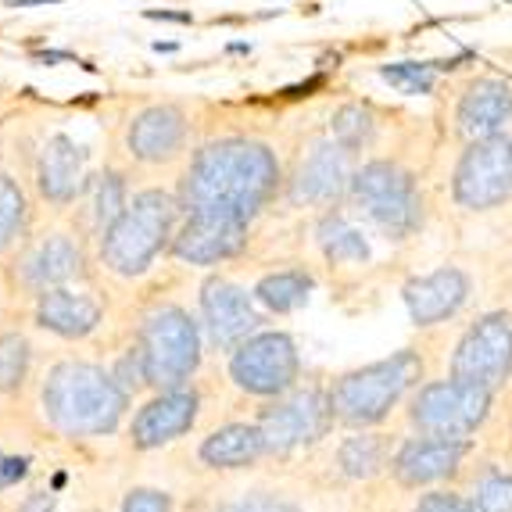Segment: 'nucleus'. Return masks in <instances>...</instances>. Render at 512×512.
<instances>
[{
    "label": "nucleus",
    "instance_id": "obj_22",
    "mask_svg": "<svg viewBox=\"0 0 512 512\" xmlns=\"http://www.w3.org/2000/svg\"><path fill=\"white\" fill-rule=\"evenodd\" d=\"M79 265H83V255H79L76 240L69 233H51L26 255L22 276L36 291H51V287H65L69 280H76Z\"/></svg>",
    "mask_w": 512,
    "mask_h": 512
},
{
    "label": "nucleus",
    "instance_id": "obj_4",
    "mask_svg": "<svg viewBox=\"0 0 512 512\" xmlns=\"http://www.w3.org/2000/svg\"><path fill=\"white\" fill-rule=\"evenodd\" d=\"M351 201L394 240H405L423 222V197L416 176L391 158H369L351 172Z\"/></svg>",
    "mask_w": 512,
    "mask_h": 512
},
{
    "label": "nucleus",
    "instance_id": "obj_9",
    "mask_svg": "<svg viewBox=\"0 0 512 512\" xmlns=\"http://www.w3.org/2000/svg\"><path fill=\"white\" fill-rule=\"evenodd\" d=\"M248 215L226 205H194L172 237V255L190 265H215L248 248Z\"/></svg>",
    "mask_w": 512,
    "mask_h": 512
},
{
    "label": "nucleus",
    "instance_id": "obj_11",
    "mask_svg": "<svg viewBox=\"0 0 512 512\" xmlns=\"http://www.w3.org/2000/svg\"><path fill=\"white\" fill-rule=\"evenodd\" d=\"M487 409H491V391L462 384L452 376L419 391L412 405V423L434 437H466L484 423Z\"/></svg>",
    "mask_w": 512,
    "mask_h": 512
},
{
    "label": "nucleus",
    "instance_id": "obj_10",
    "mask_svg": "<svg viewBox=\"0 0 512 512\" xmlns=\"http://www.w3.org/2000/svg\"><path fill=\"white\" fill-rule=\"evenodd\" d=\"M512 369V316L487 312L484 319L466 330V337L455 348L452 376L462 384L495 391Z\"/></svg>",
    "mask_w": 512,
    "mask_h": 512
},
{
    "label": "nucleus",
    "instance_id": "obj_36",
    "mask_svg": "<svg viewBox=\"0 0 512 512\" xmlns=\"http://www.w3.org/2000/svg\"><path fill=\"white\" fill-rule=\"evenodd\" d=\"M144 15L151 18V22H180V26H190V22H194L190 11H169V8H147Z\"/></svg>",
    "mask_w": 512,
    "mask_h": 512
},
{
    "label": "nucleus",
    "instance_id": "obj_14",
    "mask_svg": "<svg viewBox=\"0 0 512 512\" xmlns=\"http://www.w3.org/2000/svg\"><path fill=\"white\" fill-rule=\"evenodd\" d=\"M230 373L251 394H283L298 380V348L287 333H251L233 351Z\"/></svg>",
    "mask_w": 512,
    "mask_h": 512
},
{
    "label": "nucleus",
    "instance_id": "obj_23",
    "mask_svg": "<svg viewBox=\"0 0 512 512\" xmlns=\"http://www.w3.org/2000/svg\"><path fill=\"white\" fill-rule=\"evenodd\" d=\"M265 452V441L258 434V427H244V423H233V427L215 430L212 437H205L201 444V459L215 470H240L255 462Z\"/></svg>",
    "mask_w": 512,
    "mask_h": 512
},
{
    "label": "nucleus",
    "instance_id": "obj_33",
    "mask_svg": "<svg viewBox=\"0 0 512 512\" xmlns=\"http://www.w3.org/2000/svg\"><path fill=\"white\" fill-rule=\"evenodd\" d=\"M222 512H301V509L273 495H248V498H240V502L226 505Z\"/></svg>",
    "mask_w": 512,
    "mask_h": 512
},
{
    "label": "nucleus",
    "instance_id": "obj_21",
    "mask_svg": "<svg viewBox=\"0 0 512 512\" xmlns=\"http://www.w3.org/2000/svg\"><path fill=\"white\" fill-rule=\"evenodd\" d=\"M36 319L40 326H47L58 337H86L94 333L97 323H101V308L90 294L69 291V287H51V291H40V301H36Z\"/></svg>",
    "mask_w": 512,
    "mask_h": 512
},
{
    "label": "nucleus",
    "instance_id": "obj_16",
    "mask_svg": "<svg viewBox=\"0 0 512 512\" xmlns=\"http://www.w3.org/2000/svg\"><path fill=\"white\" fill-rule=\"evenodd\" d=\"M512 119V86L495 76H477L459 90L452 122L466 144L502 133Z\"/></svg>",
    "mask_w": 512,
    "mask_h": 512
},
{
    "label": "nucleus",
    "instance_id": "obj_5",
    "mask_svg": "<svg viewBox=\"0 0 512 512\" xmlns=\"http://www.w3.org/2000/svg\"><path fill=\"white\" fill-rule=\"evenodd\" d=\"M419 373H423V362H419L416 351H398L391 359L341 376L337 387L330 391L337 419H344L351 427H373L416 384Z\"/></svg>",
    "mask_w": 512,
    "mask_h": 512
},
{
    "label": "nucleus",
    "instance_id": "obj_27",
    "mask_svg": "<svg viewBox=\"0 0 512 512\" xmlns=\"http://www.w3.org/2000/svg\"><path fill=\"white\" fill-rule=\"evenodd\" d=\"M86 197H90V215H94V230L104 233L111 222L119 219L122 208L129 201V187H126V176L119 169H104L97 172L90 187H86Z\"/></svg>",
    "mask_w": 512,
    "mask_h": 512
},
{
    "label": "nucleus",
    "instance_id": "obj_28",
    "mask_svg": "<svg viewBox=\"0 0 512 512\" xmlns=\"http://www.w3.org/2000/svg\"><path fill=\"white\" fill-rule=\"evenodd\" d=\"M29 222V197L22 183L11 180L8 172H0V255L18 244Z\"/></svg>",
    "mask_w": 512,
    "mask_h": 512
},
{
    "label": "nucleus",
    "instance_id": "obj_1",
    "mask_svg": "<svg viewBox=\"0 0 512 512\" xmlns=\"http://www.w3.org/2000/svg\"><path fill=\"white\" fill-rule=\"evenodd\" d=\"M280 187L283 165L269 140L219 137L194 151L180 180V201L187 208L226 205L255 219Z\"/></svg>",
    "mask_w": 512,
    "mask_h": 512
},
{
    "label": "nucleus",
    "instance_id": "obj_12",
    "mask_svg": "<svg viewBox=\"0 0 512 512\" xmlns=\"http://www.w3.org/2000/svg\"><path fill=\"white\" fill-rule=\"evenodd\" d=\"M351 172H355V154L337 144L330 133L308 140L287 180V197L291 205H333L337 197L348 194Z\"/></svg>",
    "mask_w": 512,
    "mask_h": 512
},
{
    "label": "nucleus",
    "instance_id": "obj_19",
    "mask_svg": "<svg viewBox=\"0 0 512 512\" xmlns=\"http://www.w3.org/2000/svg\"><path fill=\"white\" fill-rule=\"evenodd\" d=\"M197 419V394L194 391H165L140 409L133 419V444L137 448H162V444L183 437Z\"/></svg>",
    "mask_w": 512,
    "mask_h": 512
},
{
    "label": "nucleus",
    "instance_id": "obj_38",
    "mask_svg": "<svg viewBox=\"0 0 512 512\" xmlns=\"http://www.w3.org/2000/svg\"><path fill=\"white\" fill-rule=\"evenodd\" d=\"M18 477H26V459H4V480H0V484L8 487L11 480H18Z\"/></svg>",
    "mask_w": 512,
    "mask_h": 512
},
{
    "label": "nucleus",
    "instance_id": "obj_35",
    "mask_svg": "<svg viewBox=\"0 0 512 512\" xmlns=\"http://www.w3.org/2000/svg\"><path fill=\"white\" fill-rule=\"evenodd\" d=\"M412 512H477L473 502H462L455 495H427Z\"/></svg>",
    "mask_w": 512,
    "mask_h": 512
},
{
    "label": "nucleus",
    "instance_id": "obj_37",
    "mask_svg": "<svg viewBox=\"0 0 512 512\" xmlns=\"http://www.w3.org/2000/svg\"><path fill=\"white\" fill-rule=\"evenodd\" d=\"M36 61H43V65H54V61H76V65H83L72 51H36ZM83 69H94V65H83Z\"/></svg>",
    "mask_w": 512,
    "mask_h": 512
},
{
    "label": "nucleus",
    "instance_id": "obj_3",
    "mask_svg": "<svg viewBox=\"0 0 512 512\" xmlns=\"http://www.w3.org/2000/svg\"><path fill=\"white\" fill-rule=\"evenodd\" d=\"M176 215H180V197H172L169 190L147 187L129 194L122 215L101 233V262L119 276L147 273L158 251L176 237L172 233Z\"/></svg>",
    "mask_w": 512,
    "mask_h": 512
},
{
    "label": "nucleus",
    "instance_id": "obj_18",
    "mask_svg": "<svg viewBox=\"0 0 512 512\" xmlns=\"http://www.w3.org/2000/svg\"><path fill=\"white\" fill-rule=\"evenodd\" d=\"M201 312H205L208 333L219 348H240L262 323L248 291H240L237 283L219 280V276L201 287Z\"/></svg>",
    "mask_w": 512,
    "mask_h": 512
},
{
    "label": "nucleus",
    "instance_id": "obj_6",
    "mask_svg": "<svg viewBox=\"0 0 512 512\" xmlns=\"http://www.w3.org/2000/svg\"><path fill=\"white\" fill-rule=\"evenodd\" d=\"M140 359H144L147 384L180 387L201 362V333L197 323L176 305L154 308L140 330Z\"/></svg>",
    "mask_w": 512,
    "mask_h": 512
},
{
    "label": "nucleus",
    "instance_id": "obj_13",
    "mask_svg": "<svg viewBox=\"0 0 512 512\" xmlns=\"http://www.w3.org/2000/svg\"><path fill=\"white\" fill-rule=\"evenodd\" d=\"M333 416V398L323 391H298L287 402H276L258 416V434L265 441V452H294L301 444H316L326 437Z\"/></svg>",
    "mask_w": 512,
    "mask_h": 512
},
{
    "label": "nucleus",
    "instance_id": "obj_39",
    "mask_svg": "<svg viewBox=\"0 0 512 512\" xmlns=\"http://www.w3.org/2000/svg\"><path fill=\"white\" fill-rule=\"evenodd\" d=\"M33 4H61V0H11V8H33Z\"/></svg>",
    "mask_w": 512,
    "mask_h": 512
},
{
    "label": "nucleus",
    "instance_id": "obj_7",
    "mask_svg": "<svg viewBox=\"0 0 512 512\" xmlns=\"http://www.w3.org/2000/svg\"><path fill=\"white\" fill-rule=\"evenodd\" d=\"M452 197L466 212H491L512 201V137L470 140L452 169Z\"/></svg>",
    "mask_w": 512,
    "mask_h": 512
},
{
    "label": "nucleus",
    "instance_id": "obj_32",
    "mask_svg": "<svg viewBox=\"0 0 512 512\" xmlns=\"http://www.w3.org/2000/svg\"><path fill=\"white\" fill-rule=\"evenodd\" d=\"M473 509L477 512H512V477L491 473L487 480H480L473 491Z\"/></svg>",
    "mask_w": 512,
    "mask_h": 512
},
{
    "label": "nucleus",
    "instance_id": "obj_41",
    "mask_svg": "<svg viewBox=\"0 0 512 512\" xmlns=\"http://www.w3.org/2000/svg\"><path fill=\"white\" fill-rule=\"evenodd\" d=\"M0 480H4V455H0ZM0 487H4V484H0Z\"/></svg>",
    "mask_w": 512,
    "mask_h": 512
},
{
    "label": "nucleus",
    "instance_id": "obj_29",
    "mask_svg": "<svg viewBox=\"0 0 512 512\" xmlns=\"http://www.w3.org/2000/svg\"><path fill=\"white\" fill-rule=\"evenodd\" d=\"M341 466L348 477H373L387 466V441L380 434L348 437L341 448Z\"/></svg>",
    "mask_w": 512,
    "mask_h": 512
},
{
    "label": "nucleus",
    "instance_id": "obj_25",
    "mask_svg": "<svg viewBox=\"0 0 512 512\" xmlns=\"http://www.w3.org/2000/svg\"><path fill=\"white\" fill-rule=\"evenodd\" d=\"M312 276L305 269H280V273H269L258 280L255 287V298L262 301L265 308H273V312H294L308 301L312 294Z\"/></svg>",
    "mask_w": 512,
    "mask_h": 512
},
{
    "label": "nucleus",
    "instance_id": "obj_15",
    "mask_svg": "<svg viewBox=\"0 0 512 512\" xmlns=\"http://www.w3.org/2000/svg\"><path fill=\"white\" fill-rule=\"evenodd\" d=\"M90 147L69 129H51L36 147V187L51 205H72L90 187Z\"/></svg>",
    "mask_w": 512,
    "mask_h": 512
},
{
    "label": "nucleus",
    "instance_id": "obj_34",
    "mask_svg": "<svg viewBox=\"0 0 512 512\" xmlns=\"http://www.w3.org/2000/svg\"><path fill=\"white\" fill-rule=\"evenodd\" d=\"M169 495H162V491H151V487H140V491H133V495L122 502L119 512H169Z\"/></svg>",
    "mask_w": 512,
    "mask_h": 512
},
{
    "label": "nucleus",
    "instance_id": "obj_31",
    "mask_svg": "<svg viewBox=\"0 0 512 512\" xmlns=\"http://www.w3.org/2000/svg\"><path fill=\"white\" fill-rule=\"evenodd\" d=\"M29 344L22 333H0V391H15L26 380Z\"/></svg>",
    "mask_w": 512,
    "mask_h": 512
},
{
    "label": "nucleus",
    "instance_id": "obj_30",
    "mask_svg": "<svg viewBox=\"0 0 512 512\" xmlns=\"http://www.w3.org/2000/svg\"><path fill=\"white\" fill-rule=\"evenodd\" d=\"M437 76H441V65H434V61H394V65H380V79L412 97L430 94L437 86Z\"/></svg>",
    "mask_w": 512,
    "mask_h": 512
},
{
    "label": "nucleus",
    "instance_id": "obj_2",
    "mask_svg": "<svg viewBox=\"0 0 512 512\" xmlns=\"http://www.w3.org/2000/svg\"><path fill=\"white\" fill-rule=\"evenodd\" d=\"M126 387L90 362H61L43 384V412L72 437L111 434L126 416Z\"/></svg>",
    "mask_w": 512,
    "mask_h": 512
},
{
    "label": "nucleus",
    "instance_id": "obj_8",
    "mask_svg": "<svg viewBox=\"0 0 512 512\" xmlns=\"http://www.w3.org/2000/svg\"><path fill=\"white\" fill-rule=\"evenodd\" d=\"M122 151L140 169H169L190 151V115L180 104H147L122 129Z\"/></svg>",
    "mask_w": 512,
    "mask_h": 512
},
{
    "label": "nucleus",
    "instance_id": "obj_20",
    "mask_svg": "<svg viewBox=\"0 0 512 512\" xmlns=\"http://www.w3.org/2000/svg\"><path fill=\"white\" fill-rule=\"evenodd\" d=\"M462 455H466V441L462 437L430 434L427 441H412L394 455V477L402 480L405 487L434 484V480H444L448 473H455Z\"/></svg>",
    "mask_w": 512,
    "mask_h": 512
},
{
    "label": "nucleus",
    "instance_id": "obj_17",
    "mask_svg": "<svg viewBox=\"0 0 512 512\" xmlns=\"http://www.w3.org/2000/svg\"><path fill=\"white\" fill-rule=\"evenodd\" d=\"M470 298V276L459 265H441L427 276H412L402 287V301L416 326H434L452 319Z\"/></svg>",
    "mask_w": 512,
    "mask_h": 512
},
{
    "label": "nucleus",
    "instance_id": "obj_26",
    "mask_svg": "<svg viewBox=\"0 0 512 512\" xmlns=\"http://www.w3.org/2000/svg\"><path fill=\"white\" fill-rule=\"evenodd\" d=\"M330 137L351 154H362L376 144V115L369 104L348 101L330 115Z\"/></svg>",
    "mask_w": 512,
    "mask_h": 512
},
{
    "label": "nucleus",
    "instance_id": "obj_40",
    "mask_svg": "<svg viewBox=\"0 0 512 512\" xmlns=\"http://www.w3.org/2000/svg\"><path fill=\"white\" fill-rule=\"evenodd\" d=\"M154 51H158V54H172V51H176V43H162V40H158V43H154Z\"/></svg>",
    "mask_w": 512,
    "mask_h": 512
},
{
    "label": "nucleus",
    "instance_id": "obj_24",
    "mask_svg": "<svg viewBox=\"0 0 512 512\" xmlns=\"http://www.w3.org/2000/svg\"><path fill=\"white\" fill-rule=\"evenodd\" d=\"M319 248L333 265H362L369 262V244L362 230H355L341 212H326L319 222Z\"/></svg>",
    "mask_w": 512,
    "mask_h": 512
}]
</instances>
